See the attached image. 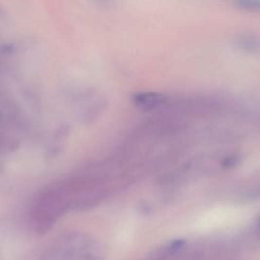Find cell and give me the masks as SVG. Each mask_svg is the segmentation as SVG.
<instances>
[{
    "instance_id": "6da1fadb",
    "label": "cell",
    "mask_w": 260,
    "mask_h": 260,
    "mask_svg": "<svg viewBox=\"0 0 260 260\" xmlns=\"http://www.w3.org/2000/svg\"><path fill=\"white\" fill-rule=\"evenodd\" d=\"M103 249L93 238L82 234H67L54 242L48 253L51 258H101Z\"/></svg>"
},
{
    "instance_id": "7a4b0ae2",
    "label": "cell",
    "mask_w": 260,
    "mask_h": 260,
    "mask_svg": "<svg viewBox=\"0 0 260 260\" xmlns=\"http://www.w3.org/2000/svg\"><path fill=\"white\" fill-rule=\"evenodd\" d=\"M164 102V96L158 93H139L133 96V104L137 108L150 111L158 108Z\"/></svg>"
},
{
    "instance_id": "3957f363",
    "label": "cell",
    "mask_w": 260,
    "mask_h": 260,
    "mask_svg": "<svg viewBox=\"0 0 260 260\" xmlns=\"http://www.w3.org/2000/svg\"><path fill=\"white\" fill-rule=\"evenodd\" d=\"M236 46L244 52L255 53L260 51V38L252 35H243L236 40Z\"/></svg>"
},
{
    "instance_id": "277c9868",
    "label": "cell",
    "mask_w": 260,
    "mask_h": 260,
    "mask_svg": "<svg viewBox=\"0 0 260 260\" xmlns=\"http://www.w3.org/2000/svg\"><path fill=\"white\" fill-rule=\"evenodd\" d=\"M259 227H260V219H259Z\"/></svg>"
}]
</instances>
